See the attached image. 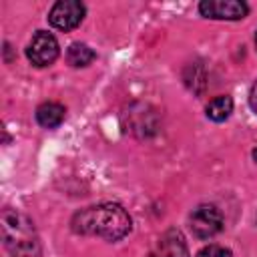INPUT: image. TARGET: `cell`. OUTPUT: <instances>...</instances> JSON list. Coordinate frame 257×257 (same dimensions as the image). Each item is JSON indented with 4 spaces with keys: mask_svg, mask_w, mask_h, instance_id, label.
Masks as SVG:
<instances>
[{
    "mask_svg": "<svg viewBox=\"0 0 257 257\" xmlns=\"http://www.w3.org/2000/svg\"><path fill=\"white\" fill-rule=\"evenodd\" d=\"M70 225H72L74 233L98 235L108 241H118L131 231L133 221L120 205L102 203V205H94V207H86V209L78 211L72 217Z\"/></svg>",
    "mask_w": 257,
    "mask_h": 257,
    "instance_id": "cell-1",
    "label": "cell"
},
{
    "mask_svg": "<svg viewBox=\"0 0 257 257\" xmlns=\"http://www.w3.org/2000/svg\"><path fill=\"white\" fill-rule=\"evenodd\" d=\"M2 235L4 245L12 253V257H36L40 251L38 235L32 221L18 211H2Z\"/></svg>",
    "mask_w": 257,
    "mask_h": 257,
    "instance_id": "cell-2",
    "label": "cell"
},
{
    "mask_svg": "<svg viewBox=\"0 0 257 257\" xmlns=\"http://www.w3.org/2000/svg\"><path fill=\"white\" fill-rule=\"evenodd\" d=\"M191 229L199 239H211L223 229V215L215 205H199L191 213Z\"/></svg>",
    "mask_w": 257,
    "mask_h": 257,
    "instance_id": "cell-3",
    "label": "cell"
},
{
    "mask_svg": "<svg viewBox=\"0 0 257 257\" xmlns=\"http://www.w3.org/2000/svg\"><path fill=\"white\" fill-rule=\"evenodd\" d=\"M26 56L34 66H48L58 56V42L50 32H36L26 48Z\"/></svg>",
    "mask_w": 257,
    "mask_h": 257,
    "instance_id": "cell-4",
    "label": "cell"
},
{
    "mask_svg": "<svg viewBox=\"0 0 257 257\" xmlns=\"http://www.w3.org/2000/svg\"><path fill=\"white\" fill-rule=\"evenodd\" d=\"M84 18V6L76 0H60L52 6L50 14H48V20L54 28L58 30H72L76 28Z\"/></svg>",
    "mask_w": 257,
    "mask_h": 257,
    "instance_id": "cell-5",
    "label": "cell"
},
{
    "mask_svg": "<svg viewBox=\"0 0 257 257\" xmlns=\"http://www.w3.org/2000/svg\"><path fill=\"white\" fill-rule=\"evenodd\" d=\"M199 10L205 18L217 20H239L249 12L247 4L239 0H203Z\"/></svg>",
    "mask_w": 257,
    "mask_h": 257,
    "instance_id": "cell-6",
    "label": "cell"
},
{
    "mask_svg": "<svg viewBox=\"0 0 257 257\" xmlns=\"http://www.w3.org/2000/svg\"><path fill=\"white\" fill-rule=\"evenodd\" d=\"M159 249H161V257H189L187 243H185L181 231H177V229H169L161 237Z\"/></svg>",
    "mask_w": 257,
    "mask_h": 257,
    "instance_id": "cell-7",
    "label": "cell"
},
{
    "mask_svg": "<svg viewBox=\"0 0 257 257\" xmlns=\"http://www.w3.org/2000/svg\"><path fill=\"white\" fill-rule=\"evenodd\" d=\"M36 120L44 128H56L64 120V106L58 102H42L36 108Z\"/></svg>",
    "mask_w": 257,
    "mask_h": 257,
    "instance_id": "cell-8",
    "label": "cell"
},
{
    "mask_svg": "<svg viewBox=\"0 0 257 257\" xmlns=\"http://www.w3.org/2000/svg\"><path fill=\"white\" fill-rule=\"evenodd\" d=\"M205 110H207V116H209L211 120H215V122L227 120L229 114L233 112V100H231V96H227V94L217 96V98H213V100L207 104Z\"/></svg>",
    "mask_w": 257,
    "mask_h": 257,
    "instance_id": "cell-9",
    "label": "cell"
},
{
    "mask_svg": "<svg viewBox=\"0 0 257 257\" xmlns=\"http://www.w3.org/2000/svg\"><path fill=\"white\" fill-rule=\"evenodd\" d=\"M66 60H68V64H72V66H76V68L88 66V64L94 60V52H92L86 44L74 42V44H70L68 50H66Z\"/></svg>",
    "mask_w": 257,
    "mask_h": 257,
    "instance_id": "cell-10",
    "label": "cell"
},
{
    "mask_svg": "<svg viewBox=\"0 0 257 257\" xmlns=\"http://www.w3.org/2000/svg\"><path fill=\"white\" fill-rule=\"evenodd\" d=\"M197 257H231V251L219 245H209V247H203L197 253Z\"/></svg>",
    "mask_w": 257,
    "mask_h": 257,
    "instance_id": "cell-11",
    "label": "cell"
},
{
    "mask_svg": "<svg viewBox=\"0 0 257 257\" xmlns=\"http://www.w3.org/2000/svg\"><path fill=\"white\" fill-rule=\"evenodd\" d=\"M249 104H251V108L257 112V82L253 84V88H251V94H249Z\"/></svg>",
    "mask_w": 257,
    "mask_h": 257,
    "instance_id": "cell-12",
    "label": "cell"
},
{
    "mask_svg": "<svg viewBox=\"0 0 257 257\" xmlns=\"http://www.w3.org/2000/svg\"><path fill=\"white\" fill-rule=\"evenodd\" d=\"M253 159H255V163H257V149L253 151Z\"/></svg>",
    "mask_w": 257,
    "mask_h": 257,
    "instance_id": "cell-13",
    "label": "cell"
},
{
    "mask_svg": "<svg viewBox=\"0 0 257 257\" xmlns=\"http://www.w3.org/2000/svg\"><path fill=\"white\" fill-rule=\"evenodd\" d=\"M255 42H257V34H255Z\"/></svg>",
    "mask_w": 257,
    "mask_h": 257,
    "instance_id": "cell-14",
    "label": "cell"
},
{
    "mask_svg": "<svg viewBox=\"0 0 257 257\" xmlns=\"http://www.w3.org/2000/svg\"><path fill=\"white\" fill-rule=\"evenodd\" d=\"M149 257H155V255H149Z\"/></svg>",
    "mask_w": 257,
    "mask_h": 257,
    "instance_id": "cell-15",
    "label": "cell"
}]
</instances>
